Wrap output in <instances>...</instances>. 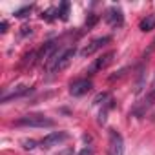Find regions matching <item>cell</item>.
Returning <instances> with one entry per match:
<instances>
[{
    "label": "cell",
    "mask_w": 155,
    "mask_h": 155,
    "mask_svg": "<svg viewBox=\"0 0 155 155\" xmlns=\"http://www.w3.org/2000/svg\"><path fill=\"white\" fill-rule=\"evenodd\" d=\"M73 57H75V48H68V49H60V48H58V49L53 53V57L49 58V62H48L46 66H48V69H49L51 73H58V71L66 69V68L71 64Z\"/></svg>",
    "instance_id": "1"
},
{
    "label": "cell",
    "mask_w": 155,
    "mask_h": 155,
    "mask_svg": "<svg viewBox=\"0 0 155 155\" xmlns=\"http://www.w3.org/2000/svg\"><path fill=\"white\" fill-rule=\"evenodd\" d=\"M15 124H17V126H28V128H53V126H55V120L48 119L46 115L33 113V115H24V117H20Z\"/></svg>",
    "instance_id": "2"
},
{
    "label": "cell",
    "mask_w": 155,
    "mask_h": 155,
    "mask_svg": "<svg viewBox=\"0 0 155 155\" xmlns=\"http://www.w3.org/2000/svg\"><path fill=\"white\" fill-rule=\"evenodd\" d=\"M110 40H111V37H110V35H104V37H97V38H93L90 44H86V46L81 49V57H82V58H86V57L95 55V53H97L99 49H102Z\"/></svg>",
    "instance_id": "3"
},
{
    "label": "cell",
    "mask_w": 155,
    "mask_h": 155,
    "mask_svg": "<svg viewBox=\"0 0 155 155\" xmlns=\"http://www.w3.org/2000/svg\"><path fill=\"white\" fill-rule=\"evenodd\" d=\"M124 153V140L122 135L115 130H110V142H108V155H122Z\"/></svg>",
    "instance_id": "4"
},
{
    "label": "cell",
    "mask_w": 155,
    "mask_h": 155,
    "mask_svg": "<svg viewBox=\"0 0 155 155\" xmlns=\"http://www.w3.org/2000/svg\"><path fill=\"white\" fill-rule=\"evenodd\" d=\"M113 57H115V51H110V53H106V55H102V57L95 58V60L90 64V68H88V71H86V73H88V75H95V73L102 71L104 68H108V66L111 64Z\"/></svg>",
    "instance_id": "5"
},
{
    "label": "cell",
    "mask_w": 155,
    "mask_h": 155,
    "mask_svg": "<svg viewBox=\"0 0 155 155\" xmlns=\"http://www.w3.org/2000/svg\"><path fill=\"white\" fill-rule=\"evenodd\" d=\"M68 139H69V133L68 131H53V133L46 135L40 140V146L42 148H53V146H58V144L66 142Z\"/></svg>",
    "instance_id": "6"
},
{
    "label": "cell",
    "mask_w": 155,
    "mask_h": 155,
    "mask_svg": "<svg viewBox=\"0 0 155 155\" xmlns=\"http://www.w3.org/2000/svg\"><path fill=\"white\" fill-rule=\"evenodd\" d=\"M57 49H58V42H57V40H49V42H46V44L40 48V51L37 53V60L42 62V64H48L49 58L53 57V53H55Z\"/></svg>",
    "instance_id": "7"
},
{
    "label": "cell",
    "mask_w": 155,
    "mask_h": 155,
    "mask_svg": "<svg viewBox=\"0 0 155 155\" xmlns=\"http://www.w3.org/2000/svg\"><path fill=\"white\" fill-rule=\"evenodd\" d=\"M106 22L111 26V28H120L124 24V15H122V9L120 8H110L106 11Z\"/></svg>",
    "instance_id": "8"
},
{
    "label": "cell",
    "mask_w": 155,
    "mask_h": 155,
    "mask_svg": "<svg viewBox=\"0 0 155 155\" xmlns=\"http://www.w3.org/2000/svg\"><path fill=\"white\" fill-rule=\"evenodd\" d=\"M90 90H91V81H88V79L75 81V82L69 86V93H71L73 97H82V95H86Z\"/></svg>",
    "instance_id": "9"
},
{
    "label": "cell",
    "mask_w": 155,
    "mask_h": 155,
    "mask_svg": "<svg viewBox=\"0 0 155 155\" xmlns=\"http://www.w3.org/2000/svg\"><path fill=\"white\" fill-rule=\"evenodd\" d=\"M31 91V88L29 86H24V84H20V86H17L11 93H2V102H8V101H13V99H18V97H24V95H28Z\"/></svg>",
    "instance_id": "10"
},
{
    "label": "cell",
    "mask_w": 155,
    "mask_h": 155,
    "mask_svg": "<svg viewBox=\"0 0 155 155\" xmlns=\"http://www.w3.org/2000/svg\"><path fill=\"white\" fill-rule=\"evenodd\" d=\"M139 29H140V31H151V29H155V13H153V15H146V17L140 20Z\"/></svg>",
    "instance_id": "11"
},
{
    "label": "cell",
    "mask_w": 155,
    "mask_h": 155,
    "mask_svg": "<svg viewBox=\"0 0 155 155\" xmlns=\"http://www.w3.org/2000/svg\"><path fill=\"white\" fill-rule=\"evenodd\" d=\"M113 108V101L110 99L106 104H102V110H101V113H99V124H104L106 122V115H108V111Z\"/></svg>",
    "instance_id": "12"
},
{
    "label": "cell",
    "mask_w": 155,
    "mask_h": 155,
    "mask_svg": "<svg viewBox=\"0 0 155 155\" xmlns=\"http://www.w3.org/2000/svg\"><path fill=\"white\" fill-rule=\"evenodd\" d=\"M57 13H58V17H60L62 20H68V17H69V2H62V4L58 6Z\"/></svg>",
    "instance_id": "13"
},
{
    "label": "cell",
    "mask_w": 155,
    "mask_h": 155,
    "mask_svg": "<svg viewBox=\"0 0 155 155\" xmlns=\"http://www.w3.org/2000/svg\"><path fill=\"white\" fill-rule=\"evenodd\" d=\"M31 9H33V6H26V8H22V9H17V11H15V17H17V18H24V17H28V15L31 13Z\"/></svg>",
    "instance_id": "14"
},
{
    "label": "cell",
    "mask_w": 155,
    "mask_h": 155,
    "mask_svg": "<svg viewBox=\"0 0 155 155\" xmlns=\"http://www.w3.org/2000/svg\"><path fill=\"white\" fill-rule=\"evenodd\" d=\"M108 101H110V93H99L93 99V104H106Z\"/></svg>",
    "instance_id": "15"
},
{
    "label": "cell",
    "mask_w": 155,
    "mask_h": 155,
    "mask_svg": "<svg viewBox=\"0 0 155 155\" xmlns=\"http://www.w3.org/2000/svg\"><path fill=\"white\" fill-rule=\"evenodd\" d=\"M97 20H99V15H93V13H91V15L88 17V20H86V26H88V28H93V26L97 24Z\"/></svg>",
    "instance_id": "16"
},
{
    "label": "cell",
    "mask_w": 155,
    "mask_h": 155,
    "mask_svg": "<svg viewBox=\"0 0 155 155\" xmlns=\"http://www.w3.org/2000/svg\"><path fill=\"white\" fill-rule=\"evenodd\" d=\"M22 146H24V150H33V148L37 146V142L31 140V139H24V140H22Z\"/></svg>",
    "instance_id": "17"
},
{
    "label": "cell",
    "mask_w": 155,
    "mask_h": 155,
    "mask_svg": "<svg viewBox=\"0 0 155 155\" xmlns=\"http://www.w3.org/2000/svg\"><path fill=\"white\" fill-rule=\"evenodd\" d=\"M31 33H33V29H31L29 26H24L22 31H20V37H28V35H31Z\"/></svg>",
    "instance_id": "18"
},
{
    "label": "cell",
    "mask_w": 155,
    "mask_h": 155,
    "mask_svg": "<svg viewBox=\"0 0 155 155\" xmlns=\"http://www.w3.org/2000/svg\"><path fill=\"white\" fill-rule=\"evenodd\" d=\"M151 51H155V38H153V40H151V44H150V48H148V49H146V53H144V57H148V55H150V53H151Z\"/></svg>",
    "instance_id": "19"
},
{
    "label": "cell",
    "mask_w": 155,
    "mask_h": 155,
    "mask_svg": "<svg viewBox=\"0 0 155 155\" xmlns=\"http://www.w3.org/2000/svg\"><path fill=\"white\" fill-rule=\"evenodd\" d=\"M6 31H8V22L2 20V22H0V33H6Z\"/></svg>",
    "instance_id": "20"
},
{
    "label": "cell",
    "mask_w": 155,
    "mask_h": 155,
    "mask_svg": "<svg viewBox=\"0 0 155 155\" xmlns=\"http://www.w3.org/2000/svg\"><path fill=\"white\" fill-rule=\"evenodd\" d=\"M81 155H93V150H91V148H84V150L81 151Z\"/></svg>",
    "instance_id": "21"
}]
</instances>
